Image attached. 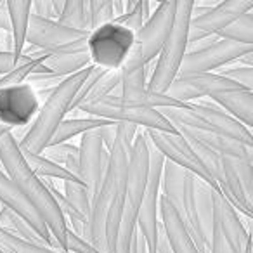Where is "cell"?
Listing matches in <instances>:
<instances>
[{
    "label": "cell",
    "instance_id": "1",
    "mask_svg": "<svg viewBox=\"0 0 253 253\" xmlns=\"http://www.w3.org/2000/svg\"><path fill=\"white\" fill-rule=\"evenodd\" d=\"M135 134V125L116 123V137L108 151V165L90 201L87 241L101 253H113L116 231L125 203L128 156Z\"/></svg>",
    "mask_w": 253,
    "mask_h": 253
},
{
    "label": "cell",
    "instance_id": "2",
    "mask_svg": "<svg viewBox=\"0 0 253 253\" xmlns=\"http://www.w3.org/2000/svg\"><path fill=\"white\" fill-rule=\"evenodd\" d=\"M0 167H4L2 172L14 182L19 193L26 198V201L32 205L33 210L39 213V217L47 225L54 243L59 246L61 252L68 253L66 220H64L59 207L56 205L52 194L49 193L43 180L40 177H37L30 170V167L26 165L25 158H23L21 151H19L18 141H16L11 132L0 137Z\"/></svg>",
    "mask_w": 253,
    "mask_h": 253
},
{
    "label": "cell",
    "instance_id": "3",
    "mask_svg": "<svg viewBox=\"0 0 253 253\" xmlns=\"http://www.w3.org/2000/svg\"><path fill=\"white\" fill-rule=\"evenodd\" d=\"M90 68L92 64L85 68V70L64 78L57 87L52 88V92L47 95L43 104L40 106L32 125L26 128V132L18 141V146L21 151L42 155L43 149L52 141V135L56 134L57 126L61 125V122L70 113L71 102H73L78 88L82 87L85 78L90 73Z\"/></svg>",
    "mask_w": 253,
    "mask_h": 253
},
{
    "label": "cell",
    "instance_id": "4",
    "mask_svg": "<svg viewBox=\"0 0 253 253\" xmlns=\"http://www.w3.org/2000/svg\"><path fill=\"white\" fill-rule=\"evenodd\" d=\"M158 111L172 123L173 128L184 126L191 130L217 134L253 148L252 130L210 102H186L179 108H163Z\"/></svg>",
    "mask_w": 253,
    "mask_h": 253
},
{
    "label": "cell",
    "instance_id": "5",
    "mask_svg": "<svg viewBox=\"0 0 253 253\" xmlns=\"http://www.w3.org/2000/svg\"><path fill=\"white\" fill-rule=\"evenodd\" d=\"M193 2H175L173 25L158 54V61L148 82V88L155 94H165L179 75L184 54L187 52V30L191 21Z\"/></svg>",
    "mask_w": 253,
    "mask_h": 253
},
{
    "label": "cell",
    "instance_id": "6",
    "mask_svg": "<svg viewBox=\"0 0 253 253\" xmlns=\"http://www.w3.org/2000/svg\"><path fill=\"white\" fill-rule=\"evenodd\" d=\"M80 113L101 118L111 123H130L135 126H142L144 130H158L167 134H179L177 128H173L172 123L163 118L158 109L139 106L134 102L123 101L120 95H108L104 99L85 102L77 109Z\"/></svg>",
    "mask_w": 253,
    "mask_h": 253
},
{
    "label": "cell",
    "instance_id": "7",
    "mask_svg": "<svg viewBox=\"0 0 253 253\" xmlns=\"http://www.w3.org/2000/svg\"><path fill=\"white\" fill-rule=\"evenodd\" d=\"M135 35L118 23H108L92 30L87 39V56L92 66L104 71H120L134 49Z\"/></svg>",
    "mask_w": 253,
    "mask_h": 253
},
{
    "label": "cell",
    "instance_id": "8",
    "mask_svg": "<svg viewBox=\"0 0 253 253\" xmlns=\"http://www.w3.org/2000/svg\"><path fill=\"white\" fill-rule=\"evenodd\" d=\"M90 32L71 30L57 21L42 19L30 14L26 42L33 49L47 54H84L87 52V39Z\"/></svg>",
    "mask_w": 253,
    "mask_h": 253
},
{
    "label": "cell",
    "instance_id": "9",
    "mask_svg": "<svg viewBox=\"0 0 253 253\" xmlns=\"http://www.w3.org/2000/svg\"><path fill=\"white\" fill-rule=\"evenodd\" d=\"M163 163H165V158L151 146L149 148L148 184H146L141 207H139V215H137V231L144 238L146 246H148V253H156V241H158V231H160L158 201H160V182H162Z\"/></svg>",
    "mask_w": 253,
    "mask_h": 253
},
{
    "label": "cell",
    "instance_id": "10",
    "mask_svg": "<svg viewBox=\"0 0 253 253\" xmlns=\"http://www.w3.org/2000/svg\"><path fill=\"white\" fill-rule=\"evenodd\" d=\"M173 16H175V2H160V4H156L149 19L135 33L134 49H132L128 57L148 66L162 50L170 30H172Z\"/></svg>",
    "mask_w": 253,
    "mask_h": 253
},
{
    "label": "cell",
    "instance_id": "11",
    "mask_svg": "<svg viewBox=\"0 0 253 253\" xmlns=\"http://www.w3.org/2000/svg\"><path fill=\"white\" fill-rule=\"evenodd\" d=\"M250 52H253V45H243L218 39L217 42H211L200 49L187 50L180 63L179 75L213 73L215 70L236 63Z\"/></svg>",
    "mask_w": 253,
    "mask_h": 253
},
{
    "label": "cell",
    "instance_id": "12",
    "mask_svg": "<svg viewBox=\"0 0 253 253\" xmlns=\"http://www.w3.org/2000/svg\"><path fill=\"white\" fill-rule=\"evenodd\" d=\"M146 137H148L149 144L167 160V162L173 163V165L180 167L186 172L193 173L194 177L201 179L205 184L211 187L213 191H218V186L215 184V180L211 179V175L208 173V170L205 169V165L201 163V160L196 156V153L193 151V148L189 146V142L182 137L180 134H167V132H158V130H144Z\"/></svg>",
    "mask_w": 253,
    "mask_h": 253
},
{
    "label": "cell",
    "instance_id": "13",
    "mask_svg": "<svg viewBox=\"0 0 253 253\" xmlns=\"http://www.w3.org/2000/svg\"><path fill=\"white\" fill-rule=\"evenodd\" d=\"M253 162L222 156V184L220 194L239 213L252 218L253 196Z\"/></svg>",
    "mask_w": 253,
    "mask_h": 253
},
{
    "label": "cell",
    "instance_id": "14",
    "mask_svg": "<svg viewBox=\"0 0 253 253\" xmlns=\"http://www.w3.org/2000/svg\"><path fill=\"white\" fill-rule=\"evenodd\" d=\"M144 64L137 63L132 57H126L123 66L120 68V97L123 101L146 106L151 109L179 108L182 102L169 97L167 94H155L148 88Z\"/></svg>",
    "mask_w": 253,
    "mask_h": 253
},
{
    "label": "cell",
    "instance_id": "15",
    "mask_svg": "<svg viewBox=\"0 0 253 253\" xmlns=\"http://www.w3.org/2000/svg\"><path fill=\"white\" fill-rule=\"evenodd\" d=\"M40 109L37 90L26 82L0 88V123L9 130L30 126Z\"/></svg>",
    "mask_w": 253,
    "mask_h": 253
},
{
    "label": "cell",
    "instance_id": "16",
    "mask_svg": "<svg viewBox=\"0 0 253 253\" xmlns=\"http://www.w3.org/2000/svg\"><path fill=\"white\" fill-rule=\"evenodd\" d=\"M248 11H253V0H225L215 4L205 14L191 18L187 30V47L208 37L218 35L222 30Z\"/></svg>",
    "mask_w": 253,
    "mask_h": 253
},
{
    "label": "cell",
    "instance_id": "17",
    "mask_svg": "<svg viewBox=\"0 0 253 253\" xmlns=\"http://www.w3.org/2000/svg\"><path fill=\"white\" fill-rule=\"evenodd\" d=\"M241 88L238 84L220 77L218 73H194V75H177L169 90V97L182 102H194V99L211 97L215 94Z\"/></svg>",
    "mask_w": 253,
    "mask_h": 253
},
{
    "label": "cell",
    "instance_id": "18",
    "mask_svg": "<svg viewBox=\"0 0 253 253\" xmlns=\"http://www.w3.org/2000/svg\"><path fill=\"white\" fill-rule=\"evenodd\" d=\"M108 151L102 146L97 130L87 132L82 135L80 146H78V179L90 193V198L95 194L99 184L104 175L106 165H108Z\"/></svg>",
    "mask_w": 253,
    "mask_h": 253
},
{
    "label": "cell",
    "instance_id": "19",
    "mask_svg": "<svg viewBox=\"0 0 253 253\" xmlns=\"http://www.w3.org/2000/svg\"><path fill=\"white\" fill-rule=\"evenodd\" d=\"M0 203H2V207L7 208V210L14 211L18 217H21L23 220L35 231V234L39 236L49 248H52L54 239H52V236H50L47 225L43 224V220L39 217V213L33 210L32 205L26 201V198L19 193V189L14 186V182L2 172V169H0Z\"/></svg>",
    "mask_w": 253,
    "mask_h": 253
},
{
    "label": "cell",
    "instance_id": "20",
    "mask_svg": "<svg viewBox=\"0 0 253 253\" xmlns=\"http://www.w3.org/2000/svg\"><path fill=\"white\" fill-rule=\"evenodd\" d=\"M213 224L231 241V245L239 253H243L246 243L252 239V232L241 224L239 213L220 193H213Z\"/></svg>",
    "mask_w": 253,
    "mask_h": 253
},
{
    "label": "cell",
    "instance_id": "21",
    "mask_svg": "<svg viewBox=\"0 0 253 253\" xmlns=\"http://www.w3.org/2000/svg\"><path fill=\"white\" fill-rule=\"evenodd\" d=\"M158 217L173 253H200L196 246H194V243L191 241L179 213L173 210V207L162 194H160V201H158Z\"/></svg>",
    "mask_w": 253,
    "mask_h": 253
},
{
    "label": "cell",
    "instance_id": "22",
    "mask_svg": "<svg viewBox=\"0 0 253 253\" xmlns=\"http://www.w3.org/2000/svg\"><path fill=\"white\" fill-rule=\"evenodd\" d=\"M177 132H179L182 137L194 139V141H198L200 144L207 146L208 149L217 153L218 156L236 158V160H250V162H253V148H250V146L239 144V142L231 141V139L222 137V135H217V134L191 130V128H184V126H179Z\"/></svg>",
    "mask_w": 253,
    "mask_h": 253
},
{
    "label": "cell",
    "instance_id": "23",
    "mask_svg": "<svg viewBox=\"0 0 253 253\" xmlns=\"http://www.w3.org/2000/svg\"><path fill=\"white\" fill-rule=\"evenodd\" d=\"M211 102L218 106L222 111L229 116L238 120L246 128H252L253 125V92L245 88H236V90L220 92V94L211 95Z\"/></svg>",
    "mask_w": 253,
    "mask_h": 253
},
{
    "label": "cell",
    "instance_id": "24",
    "mask_svg": "<svg viewBox=\"0 0 253 253\" xmlns=\"http://www.w3.org/2000/svg\"><path fill=\"white\" fill-rule=\"evenodd\" d=\"M213 193L208 184L201 179H194V210H196V220L200 227V234L205 246L210 252L211 229H213Z\"/></svg>",
    "mask_w": 253,
    "mask_h": 253
},
{
    "label": "cell",
    "instance_id": "25",
    "mask_svg": "<svg viewBox=\"0 0 253 253\" xmlns=\"http://www.w3.org/2000/svg\"><path fill=\"white\" fill-rule=\"evenodd\" d=\"M90 66V57L84 54H50L37 66L33 73H47L59 78H68ZM32 73V75H33Z\"/></svg>",
    "mask_w": 253,
    "mask_h": 253
},
{
    "label": "cell",
    "instance_id": "26",
    "mask_svg": "<svg viewBox=\"0 0 253 253\" xmlns=\"http://www.w3.org/2000/svg\"><path fill=\"white\" fill-rule=\"evenodd\" d=\"M7 7L9 21H11V37H12V56L18 64L26 43V30H28L30 11H32V2H5Z\"/></svg>",
    "mask_w": 253,
    "mask_h": 253
},
{
    "label": "cell",
    "instance_id": "27",
    "mask_svg": "<svg viewBox=\"0 0 253 253\" xmlns=\"http://www.w3.org/2000/svg\"><path fill=\"white\" fill-rule=\"evenodd\" d=\"M108 125H111V122H106V120L101 118H92V116H87V118H64L61 122V125L57 126L56 134L52 135V141H50L49 146L64 144V142L77 137V135H84L87 132L99 130V128Z\"/></svg>",
    "mask_w": 253,
    "mask_h": 253
},
{
    "label": "cell",
    "instance_id": "28",
    "mask_svg": "<svg viewBox=\"0 0 253 253\" xmlns=\"http://www.w3.org/2000/svg\"><path fill=\"white\" fill-rule=\"evenodd\" d=\"M21 151V149H19ZM23 158H25L26 165L30 167L33 173L40 179H57L61 182H80L77 177L71 175L68 170H64L61 165L47 160L43 155H35V153H28V151H21Z\"/></svg>",
    "mask_w": 253,
    "mask_h": 253
},
{
    "label": "cell",
    "instance_id": "29",
    "mask_svg": "<svg viewBox=\"0 0 253 253\" xmlns=\"http://www.w3.org/2000/svg\"><path fill=\"white\" fill-rule=\"evenodd\" d=\"M42 155L45 156L47 160H50V162L61 165L64 170H68L71 175L78 179L80 169H78V148L77 146L70 144V142H64V144H57V146H47V148L43 149Z\"/></svg>",
    "mask_w": 253,
    "mask_h": 253
},
{
    "label": "cell",
    "instance_id": "30",
    "mask_svg": "<svg viewBox=\"0 0 253 253\" xmlns=\"http://www.w3.org/2000/svg\"><path fill=\"white\" fill-rule=\"evenodd\" d=\"M220 40H229L243 45H253V11L245 12L236 21H232L227 28L218 33Z\"/></svg>",
    "mask_w": 253,
    "mask_h": 253
},
{
    "label": "cell",
    "instance_id": "31",
    "mask_svg": "<svg viewBox=\"0 0 253 253\" xmlns=\"http://www.w3.org/2000/svg\"><path fill=\"white\" fill-rule=\"evenodd\" d=\"M0 227L19 239H25V241H30V243H37V245H45V243L35 234V231H33L21 217H18L14 211L7 210L5 207H0Z\"/></svg>",
    "mask_w": 253,
    "mask_h": 253
},
{
    "label": "cell",
    "instance_id": "32",
    "mask_svg": "<svg viewBox=\"0 0 253 253\" xmlns=\"http://www.w3.org/2000/svg\"><path fill=\"white\" fill-rule=\"evenodd\" d=\"M57 23L66 28L80 30V32H90L88 30V9L87 2L82 0H70L64 2V7L61 11Z\"/></svg>",
    "mask_w": 253,
    "mask_h": 253
},
{
    "label": "cell",
    "instance_id": "33",
    "mask_svg": "<svg viewBox=\"0 0 253 253\" xmlns=\"http://www.w3.org/2000/svg\"><path fill=\"white\" fill-rule=\"evenodd\" d=\"M0 252L2 253H59L45 245H37L9 234L0 227Z\"/></svg>",
    "mask_w": 253,
    "mask_h": 253
},
{
    "label": "cell",
    "instance_id": "34",
    "mask_svg": "<svg viewBox=\"0 0 253 253\" xmlns=\"http://www.w3.org/2000/svg\"><path fill=\"white\" fill-rule=\"evenodd\" d=\"M64 186V200L66 203L73 208L75 211H78L80 215H84L85 218H88L90 215V193L82 182H63Z\"/></svg>",
    "mask_w": 253,
    "mask_h": 253
},
{
    "label": "cell",
    "instance_id": "35",
    "mask_svg": "<svg viewBox=\"0 0 253 253\" xmlns=\"http://www.w3.org/2000/svg\"><path fill=\"white\" fill-rule=\"evenodd\" d=\"M153 7H156V4H151V2H148V0H139V2H135L134 7H132L130 11L125 12V14L120 16V18H116L115 23L122 25L123 28L130 30V32L135 35V33L144 26V23L149 19Z\"/></svg>",
    "mask_w": 253,
    "mask_h": 253
},
{
    "label": "cell",
    "instance_id": "36",
    "mask_svg": "<svg viewBox=\"0 0 253 253\" xmlns=\"http://www.w3.org/2000/svg\"><path fill=\"white\" fill-rule=\"evenodd\" d=\"M116 87H120V71H104L99 77V80L94 84V87L90 88V92L87 94L85 102H92L97 101V99H104L108 95H113V90Z\"/></svg>",
    "mask_w": 253,
    "mask_h": 253
},
{
    "label": "cell",
    "instance_id": "37",
    "mask_svg": "<svg viewBox=\"0 0 253 253\" xmlns=\"http://www.w3.org/2000/svg\"><path fill=\"white\" fill-rule=\"evenodd\" d=\"M88 9V30H95L102 25L115 21L111 2H87Z\"/></svg>",
    "mask_w": 253,
    "mask_h": 253
},
{
    "label": "cell",
    "instance_id": "38",
    "mask_svg": "<svg viewBox=\"0 0 253 253\" xmlns=\"http://www.w3.org/2000/svg\"><path fill=\"white\" fill-rule=\"evenodd\" d=\"M63 7H64V2H57V0H37V2H32V11H30V14L37 16V18H42V19L57 21Z\"/></svg>",
    "mask_w": 253,
    "mask_h": 253
},
{
    "label": "cell",
    "instance_id": "39",
    "mask_svg": "<svg viewBox=\"0 0 253 253\" xmlns=\"http://www.w3.org/2000/svg\"><path fill=\"white\" fill-rule=\"evenodd\" d=\"M220 77L227 78V80L238 84L245 90L253 92V68L250 66H234L229 70H220Z\"/></svg>",
    "mask_w": 253,
    "mask_h": 253
},
{
    "label": "cell",
    "instance_id": "40",
    "mask_svg": "<svg viewBox=\"0 0 253 253\" xmlns=\"http://www.w3.org/2000/svg\"><path fill=\"white\" fill-rule=\"evenodd\" d=\"M210 253H239L215 224H213V229H211Z\"/></svg>",
    "mask_w": 253,
    "mask_h": 253
},
{
    "label": "cell",
    "instance_id": "41",
    "mask_svg": "<svg viewBox=\"0 0 253 253\" xmlns=\"http://www.w3.org/2000/svg\"><path fill=\"white\" fill-rule=\"evenodd\" d=\"M66 252L68 253H101L99 250H95L90 243L82 239L80 236L71 232L70 229H68V232H66Z\"/></svg>",
    "mask_w": 253,
    "mask_h": 253
},
{
    "label": "cell",
    "instance_id": "42",
    "mask_svg": "<svg viewBox=\"0 0 253 253\" xmlns=\"http://www.w3.org/2000/svg\"><path fill=\"white\" fill-rule=\"evenodd\" d=\"M16 68L14 56L11 52H0V77L5 73H9L11 70Z\"/></svg>",
    "mask_w": 253,
    "mask_h": 253
},
{
    "label": "cell",
    "instance_id": "43",
    "mask_svg": "<svg viewBox=\"0 0 253 253\" xmlns=\"http://www.w3.org/2000/svg\"><path fill=\"white\" fill-rule=\"evenodd\" d=\"M128 253H148V246H146V241L139 231H135L134 238H132V243H130V252Z\"/></svg>",
    "mask_w": 253,
    "mask_h": 253
},
{
    "label": "cell",
    "instance_id": "44",
    "mask_svg": "<svg viewBox=\"0 0 253 253\" xmlns=\"http://www.w3.org/2000/svg\"><path fill=\"white\" fill-rule=\"evenodd\" d=\"M156 253H173L172 248L169 245V239L165 236L162 224H160V231H158V241H156Z\"/></svg>",
    "mask_w": 253,
    "mask_h": 253
},
{
    "label": "cell",
    "instance_id": "45",
    "mask_svg": "<svg viewBox=\"0 0 253 253\" xmlns=\"http://www.w3.org/2000/svg\"><path fill=\"white\" fill-rule=\"evenodd\" d=\"M9 132H11V130H9L7 126H4L2 123H0V137H2V135H5V134H9Z\"/></svg>",
    "mask_w": 253,
    "mask_h": 253
},
{
    "label": "cell",
    "instance_id": "46",
    "mask_svg": "<svg viewBox=\"0 0 253 253\" xmlns=\"http://www.w3.org/2000/svg\"><path fill=\"white\" fill-rule=\"evenodd\" d=\"M0 253H2V252H0Z\"/></svg>",
    "mask_w": 253,
    "mask_h": 253
}]
</instances>
